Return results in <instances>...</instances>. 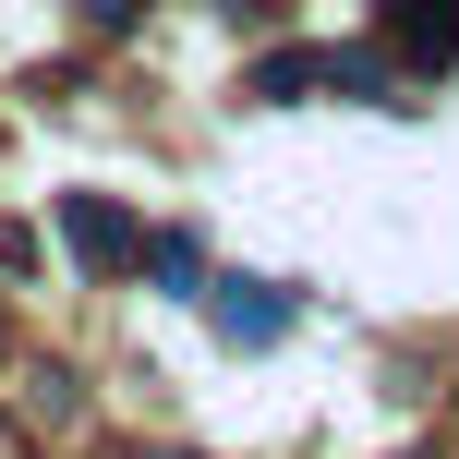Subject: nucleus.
I'll use <instances>...</instances> for the list:
<instances>
[{
    "label": "nucleus",
    "instance_id": "nucleus-1",
    "mask_svg": "<svg viewBox=\"0 0 459 459\" xmlns=\"http://www.w3.org/2000/svg\"><path fill=\"white\" fill-rule=\"evenodd\" d=\"M48 218H61V242H73V266H85V278H121V266H134V242H145L109 194H48Z\"/></svg>",
    "mask_w": 459,
    "mask_h": 459
},
{
    "label": "nucleus",
    "instance_id": "nucleus-2",
    "mask_svg": "<svg viewBox=\"0 0 459 459\" xmlns=\"http://www.w3.org/2000/svg\"><path fill=\"white\" fill-rule=\"evenodd\" d=\"M387 13V61L399 73H447L459 61V0H375Z\"/></svg>",
    "mask_w": 459,
    "mask_h": 459
},
{
    "label": "nucleus",
    "instance_id": "nucleus-3",
    "mask_svg": "<svg viewBox=\"0 0 459 459\" xmlns=\"http://www.w3.org/2000/svg\"><path fill=\"white\" fill-rule=\"evenodd\" d=\"M218 339L230 351H278L290 339V290L278 278H218Z\"/></svg>",
    "mask_w": 459,
    "mask_h": 459
},
{
    "label": "nucleus",
    "instance_id": "nucleus-4",
    "mask_svg": "<svg viewBox=\"0 0 459 459\" xmlns=\"http://www.w3.org/2000/svg\"><path fill=\"white\" fill-rule=\"evenodd\" d=\"M315 85H326V48H266L242 97H266V109H290V97H315Z\"/></svg>",
    "mask_w": 459,
    "mask_h": 459
},
{
    "label": "nucleus",
    "instance_id": "nucleus-5",
    "mask_svg": "<svg viewBox=\"0 0 459 459\" xmlns=\"http://www.w3.org/2000/svg\"><path fill=\"white\" fill-rule=\"evenodd\" d=\"M85 13H97V24H134V13H145V0H85Z\"/></svg>",
    "mask_w": 459,
    "mask_h": 459
}]
</instances>
